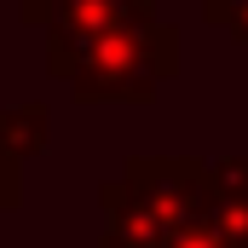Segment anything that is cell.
I'll list each match as a JSON object with an SVG mask.
<instances>
[{
    "label": "cell",
    "mask_w": 248,
    "mask_h": 248,
    "mask_svg": "<svg viewBox=\"0 0 248 248\" xmlns=\"http://www.w3.org/2000/svg\"><path fill=\"white\" fill-rule=\"evenodd\" d=\"M46 69L81 104H139L179 69V35L156 17L110 35H46Z\"/></svg>",
    "instance_id": "1"
},
{
    "label": "cell",
    "mask_w": 248,
    "mask_h": 248,
    "mask_svg": "<svg viewBox=\"0 0 248 248\" xmlns=\"http://www.w3.org/2000/svg\"><path fill=\"white\" fill-rule=\"evenodd\" d=\"M208 208V173L190 162H133L104 185V248H162Z\"/></svg>",
    "instance_id": "2"
},
{
    "label": "cell",
    "mask_w": 248,
    "mask_h": 248,
    "mask_svg": "<svg viewBox=\"0 0 248 248\" xmlns=\"http://www.w3.org/2000/svg\"><path fill=\"white\" fill-rule=\"evenodd\" d=\"M156 0H23V23L46 29V35H110V29H133L150 23Z\"/></svg>",
    "instance_id": "3"
},
{
    "label": "cell",
    "mask_w": 248,
    "mask_h": 248,
    "mask_svg": "<svg viewBox=\"0 0 248 248\" xmlns=\"http://www.w3.org/2000/svg\"><path fill=\"white\" fill-rule=\"evenodd\" d=\"M46 139H52L46 104H12V110H0V156L29 162V156L46 150Z\"/></svg>",
    "instance_id": "4"
},
{
    "label": "cell",
    "mask_w": 248,
    "mask_h": 248,
    "mask_svg": "<svg viewBox=\"0 0 248 248\" xmlns=\"http://www.w3.org/2000/svg\"><path fill=\"white\" fill-rule=\"evenodd\" d=\"M208 17L225 23L237 41H248V0H208Z\"/></svg>",
    "instance_id": "5"
},
{
    "label": "cell",
    "mask_w": 248,
    "mask_h": 248,
    "mask_svg": "<svg viewBox=\"0 0 248 248\" xmlns=\"http://www.w3.org/2000/svg\"><path fill=\"white\" fill-rule=\"evenodd\" d=\"M17 202H23V162L0 156V214H6V208H17Z\"/></svg>",
    "instance_id": "6"
}]
</instances>
